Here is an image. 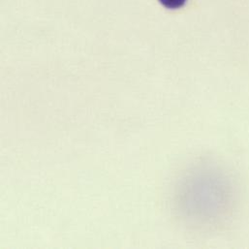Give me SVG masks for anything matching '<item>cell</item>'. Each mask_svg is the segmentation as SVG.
I'll list each match as a JSON object with an SVG mask.
<instances>
[{
    "instance_id": "1",
    "label": "cell",
    "mask_w": 249,
    "mask_h": 249,
    "mask_svg": "<svg viewBox=\"0 0 249 249\" xmlns=\"http://www.w3.org/2000/svg\"><path fill=\"white\" fill-rule=\"evenodd\" d=\"M159 2L169 9H178L182 7L186 0H159Z\"/></svg>"
}]
</instances>
